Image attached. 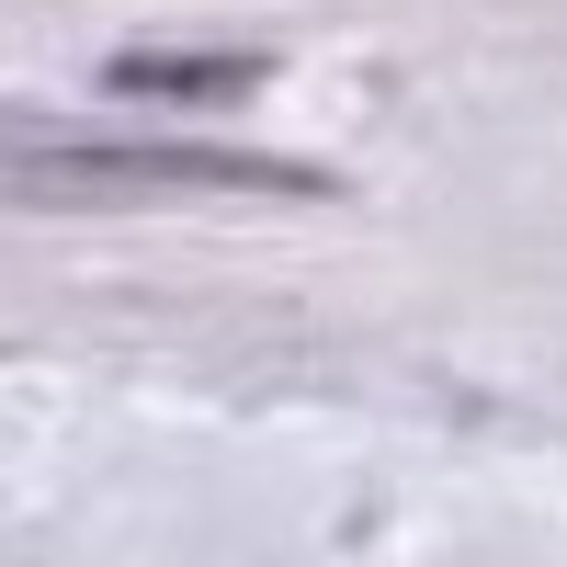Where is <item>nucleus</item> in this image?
I'll use <instances>...</instances> for the list:
<instances>
[{"label": "nucleus", "instance_id": "obj_1", "mask_svg": "<svg viewBox=\"0 0 567 567\" xmlns=\"http://www.w3.org/2000/svg\"><path fill=\"white\" fill-rule=\"evenodd\" d=\"M12 194L23 205H125V194H329V171L272 159V148H12Z\"/></svg>", "mask_w": 567, "mask_h": 567}, {"label": "nucleus", "instance_id": "obj_2", "mask_svg": "<svg viewBox=\"0 0 567 567\" xmlns=\"http://www.w3.org/2000/svg\"><path fill=\"white\" fill-rule=\"evenodd\" d=\"M272 58H114V91L136 103H250Z\"/></svg>", "mask_w": 567, "mask_h": 567}]
</instances>
